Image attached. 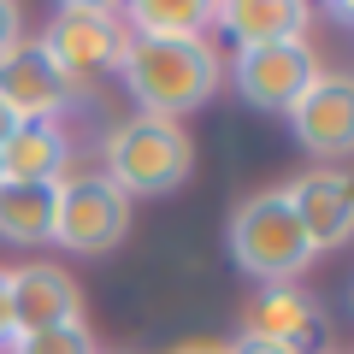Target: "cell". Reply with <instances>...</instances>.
Masks as SVG:
<instances>
[{
  "label": "cell",
  "instance_id": "cell-1",
  "mask_svg": "<svg viewBox=\"0 0 354 354\" xmlns=\"http://www.w3.org/2000/svg\"><path fill=\"white\" fill-rule=\"evenodd\" d=\"M101 177L113 183L124 201H153V195H171L189 183L195 171V142L177 118H153L136 113L124 124L106 130V148H101Z\"/></svg>",
  "mask_w": 354,
  "mask_h": 354
},
{
  "label": "cell",
  "instance_id": "cell-2",
  "mask_svg": "<svg viewBox=\"0 0 354 354\" xmlns=\"http://www.w3.org/2000/svg\"><path fill=\"white\" fill-rule=\"evenodd\" d=\"M118 77H124V88L136 95L142 113L183 118V113L213 101L225 65H218V53H213L207 36L201 41H136L130 36V53L118 65Z\"/></svg>",
  "mask_w": 354,
  "mask_h": 354
},
{
  "label": "cell",
  "instance_id": "cell-3",
  "mask_svg": "<svg viewBox=\"0 0 354 354\" xmlns=\"http://www.w3.org/2000/svg\"><path fill=\"white\" fill-rule=\"evenodd\" d=\"M230 260L248 272V278H260L266 290L272 283H295L313 266V248H307V230L301 218H295V207L283 201V189H260L248 195V201L230 213Z\"/></svg>",
  "mask_w": 354,
  "mask_h": 354
},
{
  "label": "cell",
  "instance_id": "cell-4",
  "mask_svg": "<svg viewBox=\"0 0 354 354\" xmlns=\"http://www.w3.org/2000/svg\"><path fill=\"white\" fill-rule=\"evenodd\" d=\"M41 48L53 53V65L71 83H83V77H106V71L124 65L130 30H124V12L101 6V0H65L53 12L48 36H41Z\"/></svg>",
  "mask_w": 354,
  "mask_h": 354
},
{
  "label": "cell",
  "instance_id": "cell-5",
  "mask_svg": "<svg viewBox=\"0 0 354 354\" xmlns=\"http://www.w3.org/2000/svg\"><path fill=\"white\" fill-rule=\"evenodd\" d=\"M130 236V201L101 171H65L53 183V242L71 254H106Z\"/></svg>",
  "mask_w": 354,
  "mask_h": 354
},
{
  "label": "cell",
  "instance_id": "cell-6",
  "mask_svg": "<svg viewBox=\"0 0 354 354\" xmlns=\"http://www.w3.org/2000/svg\"><path fill=\"white\" fill-rule=\"evenodd\" d=\"M77 101V83L53 65L41 36H18L0 53V106L18 124H59V113Z\"/></svg>",
  "mask_w": 354,
  "mask_h": 354
},
{
  "label": "cell",
  "instance_id": "cell-7",
  "mask_svg": "<svg viewBox=\"0 0 354 354\" xmlns=\"http://www.w3.org/2000/svg\"><path fill=\"white\" fill-rule=\"evenodd\" d=\"M319 77V53L307 41H266V48H236V95L260 113H290Z\"/></svg>",
  "mask_w": 354,
  "mask_h": 354
},
{
  "label": "cell",
  "instance_id": "cell-8",
  "mask_svg": "<svg viewBox=\"0 0 354 354\" xmlns=\"http://www.w3.org/2000/svg\"><path fill=\"white\" fill-rule=\"evenodd\" d=\"M290 130L313 160H348L354 153V77H325L307 83V95L290 106Z\"/></svg>",
  "mask_w": 354,
  "mask_h": 354
},
{
  "label": "cell",
  "instance_id": "cell-9",
  "mask_svg": "<svg viewBox=\"0 0 354 354\" xmlns=\"http://www.w3.org/2000/svg\"><path fill=\"white\" fill-rule=\"evenodd\" d=\"M283 201L295 207L313 254H330L354 236V177L348 171H307L295 183H283Z\"/></svg>",
  "mask_w": 354,
  "mask_h": 354
},
{
  "label": "cell",
  "instance_id": "cell-10",
  "mask_svg": "<svg viewBox=\"0 0 354 354\" xmlns=\"http://www.w3.org/2000/svg\"><path fill=\"white\" fill-rule=\"evenodd\" d=\"M242 337L290 348V354H325V313L295 283H272V290H260L248 301V330Z\"/></svg>",
  "mask_w": 354,
  "mask_h": 354
},
{
  "label": "cell",
  "instance_id": "cell-11",
  "mask_svg": "<svg viewBox=\"0 0 354 354\" xmlns=\"http://www.w3.org/2000/svg\"><path fill=\"white\" fill-rule=\"evenodd\" d=\"M6 301H12V337L77 325V313H83V290L59 266H18V272H6Z\"/></svg>",
  "mask_w": 354,
  "mask_h": 354
},
{
  "label": "cell",
  "instance_id": "cell-12",
  "mask_svg": "<svg viewBox=\"0 0 354 354\" xmlns=\"http://www.w3.org/2000/svg\"><path fill=\"white\" fill-rule=\"evenodd\" d=\"M307 6L301 0H230L207 6V24L230 30L236 48H266V41H307Z\"/></svg>",
  "mask_w": 354,
  "mask_h": 354
},
{
  "label": "cell",
  "instance_id": "cell-13",
  "mask_svg": "<svg viewBox=\"0 0 354 354\" xmlns=\"http://www.w3.org/2000/svg\"><path fill=\"white\" fill-rule=\"evenodd\" d=\"M71 165V142L59 124H12L0 142V177L6 183H59Z\"/></svg>",
  "mask_w": 354,
  "mask_h": 354
},
{
  "label": "cell",
  "instance_id": "cell-14",
  "mask_svg": "<svg viewBox=\"0 0 354 354\" xmlns=\"http://www.w3.org/2000/svg\"><path fill=\"white\" fill-rule=\"evenodd\" d=\"M0 242H53V183H0Z\"/></svg>",
  "mask_w": 354,
  "mask_h": 354
},
{
  "label": "cell",
  "instance_id": "cell-15",
  "mask_svg": "<svg viewBox=\"0 0 354 354\" xmlns=\"http://www.w3.org/2000/svg\"><path fill=\"white\" fill-rule=\"evenodd\" d=\"M124 30L136 41H201L207 6L201 0H136L124 12Z\"/></svg>",
  "mask_w": 354,
  "mask_h": 354
},
{
  "label": "cell",
  "instance_id": "cell-16",
  "mask_svg": "<svg viewBox=\"0 0 354 354\" xmlns=\"http://www.w3.org/2000/svg\"><path fill=\"white\" fill-rule=\"evenodd\" d=\"M6 354H95V337L77 319V325H53V330H24L6 342Z\"/></svg>",
  "mask_w": 354,
  "mask_h": 354
},
{
  "label": "cell",
  "instance_id": "cell-17",
  "mask_svg": "<svg viewBox=\"0 0 354 354\" xmlns=\"http://www.w3.org/2000/svg\"><path fill=\"white\" fill-rule=\"evenodd\" d=\"M18 36H24V18H18V6H12V0H0V53L12 48Z\"/></svg>",
  "mask_w": 354,
  "mask_h": 354
},
{
  "label": "cell",
  "instance_id": "cell-18",
  "mask_svg": "<svg viewBox=\"0 0 354 354\" xmlns=\"http://www.w3.org/2000/svg\"><path fill=\"white\" fill-rule=\"evenodd\" d=\"M218 354H290V348H272V342H254V337H236L230 348H218Z\"/></svg>",
  "mask_w": 354,
  "mask_h": 354
},
{
  "label": "cell",
  "instance_id": "cell-19",
  "mask_svg": "<svg viewBox=\"0 0 354 354\" xmlns=\"http://www.w3.org/2000/svg\"><path fill=\"white\" fill-rule=\"evenodd\" d=\"M12 342V301H6V272H0V348Z\"/></svg>",
  "mask_w": 354,
  "mask_h": 354
},
{
  "label": "cell",
  "instance_id": "cell-20",
  "mask_svg": "<svg viewBox=\"0 0 354 354\" xmlns=\"http://www.w3.org/2000/svg\"><path fill=\"white\" fill-rule=\"evenodd\" d=\"M12 124H18V118H12V113H6V106H0V142L12 136Z\"/></svg>",
  "mask_w": 354,
  "mask_h": 354
},
{
  "label": "cell",
  "instance_id": "cell-21",
  "mask_svg": "<svg viewBox=\"0 0 354 354\" xmlns=\"http://www.w3.org/2000/svg\"><path fill=\"white\" fill-rule=\"evenodd\" d=\"M330 12H337V18H348V24H354V6H330Z\"/></svg>",
  "mask_w": 354,
  "mask_h": 354
},
{
  "label": "cell",
  "instance_id": "cell-22",
  "mask_svg": "<svg viewBox=\"0 0 354 354\" xmlns=\"http://www.w3.org/2000/svg\"><path fill=\"white\" fill-rule=\"evenodd\" d=\"M0 183H6V177H0Z\"/></svg>",
  "mask_w": 354,
  "mask_h": 354
}]
</instances>
